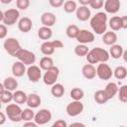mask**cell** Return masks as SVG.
I'll return each mask as SVG.
<instances>
[{
	"label": "cell",
	"mask_w": 127,
	"mask_h": 127,
	"mask_svg": "<svg viewBox=\"0 0 127 127\" xmlns=\"http://www.w3.org/2000/svg\"><path fill=\"white\" fill-rule=\"evenodd\" d=\"M89 24L92 31L97 35H102L107 30V15L105 12H98L91 16Z\"/></svg>",
	"instance_id": "1"
},
{
	"label": "cell",
	"mask_w": 127,
	"mask_h": 127,
	"mask_svg": "<svg viewBox=\"0 0 127 127\" xmlns=\"http://www.w3.org/2000/svg\"><path fill=\"white\" fill-rule=\"evenodd\" d=\"M85 57H86L87 63L91 64H95L99 63H106L110 58L109 53L105 49H102V48H93L89 50V52L87 53Z\"/></svg>",
	"instance_id": "2"
},
{
	"label": "cell",
	"mask_w": 127,
	"mask_h": 127,
	"mask_svg": "<svg viewBox=\"0 0 127 127\" xmlns=\"http://www.w3.org/2000/svg\"><path fill=\"white\" fill-rule=\"evenodd\" d=\"M22 108L17 103H8L5 108V114L9 120L12 122H20L22 121L21 118Z\"/></svg>",
	"instance_id": "3"
},
{
	"label": "cell",
	"mask_w": 127,
	"mask_h": 127,
	"mask_svg": "<svg viewBox=\"0 0 127 127\" xmlns=\"http://www.w3.org/2000/svg\"><path fill=\"white\" fill-rule=\"evenodd\" d=\"M60 75V68L56 65H53L52 67L45 70V73L43 74V81L46 85L52 86L54 83L57 82Z\"/></svg>",
	"instance_id": "4"
},
{
	"label": "cell",
	"mask_w": 127,
	"mask_h": 127,
	"mask_svg": "<svg viewBox=\"0 0 127 127\" xmlns=\"http://www.w3.org/2000/svg\"><path fill=\"white\" fill-rule=\"evenodd\" d=\"M64 47V43L60 40H54V41H45L41 45V52L45 56H51L55 53L56 49H60Z\"/></svg>",
	"instance_id": "5"
},
{
	"label": "cell",
	"mask_w": 127,
	"mask_h": 127,
	"mask_svg": "<svg viewBox=\"0 0 127 127\" xmlns=\"http://www.w3.org/2000/svg\"><path fill=\"white\" fill-rule=\"evenodd\" d=\"M15 58H17L18 61L22 62L25 65H31V64H35V62H36V55L33 52L23 49V48H21L18 51Z\"/></svg>",
	"instance_id": "6"
},
{
	"label": "cell",
	"mask_w": 127,
	"mask_h": 127,
	"mask_svg": "<svg viewBox=\"0 0 127 127\" xmlns=\"http://www.w3.org/2000/svg\"><path fill=\"white\" fill-rule=\"evenodd\" d=\"M4 50L12 57H15L18 51L22 48L20 42L16 38H7L3 43Z\"/></svg>",
	"instance_id": "7"
},
{
	"label": "cell",
	"mask_w": 127,
	"mask_h": 127,
	"mask_svg": "<svg viewBox=\"0 0 127 127\" xmlns=\"http://www.w3.org/2000/svg\"><path fill=\"white\" fill-rule=\"evenodd\" d=\"M20 18V12L16 8H11L8 9L4 12V17H3V24L6 26H12L18 22Z\"/></svg>",
	"instance_id": "8"
},
{
	"label": "cell",
	"mask_w": 127,
	"mask_h": 127,
	"mask_svg": "<svg viewBox=\"0 0 127 127\" xmlns=\"http://www.w3.org/2000/svg\"><path fill=\"white\" fill-rule=\"evenodd\" d=\"M96 75L102 80H108L113 76V70L106 63H99L96 66Z\"/></svg>",
	"instance_id": "9"
},
{
	"label": "cell",
	"mask_w": 127,
	"mask_h": 127,
	"mask_svg": "<svg viewBox=\"0 0 127 127\" xmlns=\"http://www.w3.org/2000/svg\"><path fill=\"white\" fill-rule=\"evenodd\" d=\"M83 109H84V106L80 100H72L65 107L66 114L70 117H75V116L81 114Z\"/></svg>",
	"instance_id": "10"
},
{
	"label": "cell",
	"mask_w": 127,
	"mask_h": 127,
	"mask_svg": "<svg viewBox=\"0 0 127 127\" xmlns=\"http://www.w3.org/2000/svg\"><path fill=\"white\" fill-rule=\"evenodd\" d=\"M52 112L49 109L43 108L40 109L37 113H35L34 116V121L37 123V125H46L52 120Z\"/></svg>",
	"instance_id": "11"
},
{
	"label": "cell",
	"mask_w": 127,
	"mask_h": 127,
	"mask_svg": "<svg viewBox=\"0 0 127 127\" xmlns=\"http://www.w3.org/2000/svg\"><path fill=\"white\" fill-rule=\"evenodd\" d=\"M26 74L28 76V79L32 82H38L42 77V69L40 66L31 64L26 69Z\"/></svg>",
	"instance_id": "12"
},
{
	"label": "cell",
	"mask_w": 127,
	"mask_h": 127,
	"mask_svg": "<svg viewBox=\"0 0 127 127\" xmlns=\"http://www.w3.org/2000/svg\"><path fill=\"white\" fill-rule=\"evenodd\" d=\"M75 39L79 44H84V45L90 44L94 41V34L88 30L81 29V30H79Z\"/></svg>",
	"instance_id": "13"
},
{
	"label": "cell",
	"mask_w": 127,
	"mask_h": 127,
	"mask_svg": "<svg viewBox=\"0 0 127 127\" xmlns=\"http://www.w3.org/2000/svg\"><path fill=\"white\" fill-rule=\"evenodd\" d=\"M103 7L106 13L109 14H116L121 7L120 0H105L103 3Z\"/></svg>",
	"instance_id": "14"
},
{
	"label": "cell",
	"mask_w": 127,
	"mask_h": 127,
	"mask_svg": "<svg viewBox=\"0 0 127 127\" xmlns=\"http://www.w3.org/2000/svg\"><path fill=\"white\" fill-rule=\"evenodd\" d=\"M75 16H76V18L79 21L84 22V21H87V20L90 19V17H91V11H90V9L87 6L80 5L75 10Z\"/></svg>",
	"instance_id": "15"
},
{
	"label": "cell",
	"mask_w": 127,
	"mask_h": 127,
	"mask_svg": "<svg viewBox=\"0 0 127 127\" xmlns=\"http://www.w3.org/2000/svg\"><path fill=\"white\" fill-rule=\"evenodd\" d=\"M56 22H57V18L55 14L52 12H44L41 15V23L43 24V26L52 27L56 24Z\"/></svg>",
	"instance_id": "16"
},
{
	"label": "cell",
	"mask_w": 127,
	"mask_h": 127,
	"mask_svg": "<svg viewBox=\"0 0 127 127\" xmlns=\"http://www.w3.org/2000/svg\"><path fill=\"white\" fill-rule=\"evenodd\" d=\"M33 28V23L32 20L28 17H23L18 20V29L22 33H28L32 30Z\"/></svg>",
	"instance_id": "17"
},
{
	"label": "cell",
	"mask_w": 127,
	"mask_h": 127,
	"mask_svg": "<svg viewBox=\"0 0 127 127\" xmlns=\"http://www.w3.org/2000/svg\"><path fill=\"white\" fill-rule=\"evenodd\" d=\"M26 65L18 61V62H15L13 64H12V67H11V70H12V73L15 77H21L23 76L25 73H26Z\"/></svg>",
	"instance_id": "18"
},
{
	"label": "cell",
	"mask_w": 127,
	"mask_h": 127,
	"mask_svg": "<svg viewBox=\"0 0 127 127\" xmlns=\"http://www.w3.org/2000/svg\"><path fill=\"white\" fill-rule=\"evenodd\" d=\"M81 73L86 79H93L96 76V67L94 64H86L81 68Z\"/></svg>",
	"instance_id": "19"
},
{
	"label": "cell",
	"mask_w": 127,
	"mask_h": 127,
	"mask_svg": "<svg viewBox=\"0 0 127 127\" xmlns=\"http://www.w3.org/2000/svg\"><path fill=\"white\" fill-rule=\"evenodd\" d=\"M42 102L41 96L37 93H30L27 95V100H26V104L28 105V107L30 108H37L40 106Z\"/></svg>",
	"instance_id": "20"
},
{
	"label": "cell",
	"mask_w": 127,
	"mask_h": 127,
	"mask_svg": "<svg viewBox=\"0 0 127 127\" xmlns=\"http://www.w3.org/2000/svg\"><path fill=\"white\" fill-rule=\"evenodd\" d=\"M117 34L114 31H106L102 34V42L107 46H112L117 42Z\"/></svg>",
	"instance_id": "21"
},
{
	"label": "cell",
	"mask_w": 127,
	"mask_h": 127,
	"mask_svg": "<svg viewBox=\"0 0 127 127\" xmlns=\"http://www.w3.org/2000/svg\"><path fill=\"white\" fill-rule=\"evenodd\" d=\"M103 90H104V92H105L107 98L110 100V99H112V98L117 94L118 85H117L115 82H112V81H111V82H108V83L106 84V86H105V88H104Z\"/></svg>",
	"instance_id": "22"
},
{
	"label": "cell",
	"mask_w": 127,
	"mask_h": 127,
	"mask_svg": "<svg viewBox=\"0 0 127 127\" xmlns=\"http://www.w3.org/2000/svg\"><path fill=\"white\" fill-rule=\"evenodd\" d=\"M4 88L10 91H15L18 87V80L16 79L15 76H8L4 79L3 81Z\"/></svg>",
	"instance_id": "23"
},
{
	"label": "cell",
	"mask_w": 127,
	"mask_h": 127,
	"mask_svg": "<svg viewBox=\"0 0 127 127\" xmlns=\"http://www.w3.org/2000/svg\"><path fill=\"white\" fill-rule=\"evenodd\" d=\"M124 50H123V47L121 45H118V44H114L112 46H110V49H109V56L115 60L117 59H120L122 57V54H123Z\"/></svg>",
	"instance_id": "24"
},
{
	"label": "cell",
	"mask_w": 127,
	"mask_h": 127,
	"mask_svg": "<svg viewBox=\"0 0 127 127\" xmlns=\"http://www.w3.org/2000/svg\"><path fill=\"white\" fill-rule=\"evenodd\" d=\"M38 37L41 39V40H44V41H48L52 38L53 36V31L51 29V27H46V26H42L41 28H39L38 30Z\"/></svg>",
	"instance_id": "25"
},
{
	"label": "cell",
	"mask_w": 127,
	"mask_h": 127,
	"mask_svg": "<svg viewBox=\"0 0 127 127\" xmlns=\"http://www.w3.org/2000/svg\"><path fill=\"white\" fill-rule=\"evenodd\" d=\"M64 91H65L64 86L62 83L56 82V83H54V84L52 85V87H51V93H52V95H53L54 97H56V98L62 97V96L64 94Z\"/></svg>",
	"instance_id": "26"
},
{
	"label": "cell",
	"mask_w": 127,
	"mask_h": 127,
	"mask_svg": "<svg viewBox=\"0 0 127 127\" xmlns=\"http://www.w3.org/2000/svg\"><path fill=\"white\" fill-rule=\"evenodd\" d=\"M27 93L23 90H15L13 92V101L19 105L26 103L27 100Z\"/></svg>",
	"instance_id": "27"
},
{
	"label": "cell",
	"mask_w": 127,
	"mask_h": 127,
	"mask_svg": "<svg viewBox=\"0 0 127 127\" xmlns=\"http://www.w3.org/2000/svg\"><path fill=\"white\" fill-rule=\"evenodd\" d=\"M107 26L110 27V29L114 32L116 31H119V30H122L121 28V17L119 16H113L109 19L108 23H107Z\"/></svg>",
	"instance_id": "28"
},
{
	"label": "cell",
	"mask_w": 127,
	"mask_h": 127,
	"mask_svg": "<svg viewBox=\"0 0 127 127\" xmlns=\"http://www.w3.org/2000/svg\"><path fill=\"white\" fill-rule=\"evenodd\" d=\"M94 100H95V102L96 103H98V104H105L109 99L107 98V96H106V94H105V92H104V90L103 89H99V90H96L95 92H94Z\"/></svg>",
	"instance_id": "29"
},
{
	"label": "cell",
	"mask_w": 127,
	"mask_h": 127,
	"mask_svg": "<svg viewBox=\"0 0 127 127\" xmlns=\"http://www.w3.org/2000/svg\"><path fill=\"white\" fill-rule=\"evenodd\" d=\"M53 65H55V64H54V61H53V59H52L51 57H49V56L43 57V58L40 60V67H41V69H43V70H46V69L52 67Z\"/></svg>",
	"instance_id": "30"
},
{
	"label": "cell",
	"mask_w": 127,
	"mask_h": 127,
	"mask_svg": "<svg viewBox=\"0 0 127 127\" xmlns=\"http://www.w3.org/2000/svg\"><path fill=\"white\" fill-rule=\"evenodd\" d=\"M113 75L117 79H124L127 76V68L123 65H118L113 70Z\"/></svg>",
	"instance_id": "31"
},
{
	"label": "cell",
	"mask_w": 127,
	"mask_h": 127,
	"mask_svg": "<svg viewBox=\"0 0 127 127\" xmlns=\"http://www.w3.org/2000/svg\"><path fill=\"white\" fill-rule=\"evenodd\" d=\"M78 32H79L78 27L76 25H73V24L68 25L66 27V29H65V35L69 39H75L77 34H78Z\"/></svg>",
	"instance_id": "32"
},
{
	"label": "cell",
	"mask_w": 127,
	"mask_h": 127,
	"mask_svg": "<svg viewBox=\"0 0 127 127\" xmlns=\"http://www.w3.org/2000/svg\"><path fill=\"white\" fill-rule=\"evenodd\" d=\"M63 6H64V12L65 13H68V14L75 12V10L77 8V4L73 0H66L65 2H64V5Z\"/></svg>",
	"instance_id": "33"
},
{
	"label": "cell",
	"mask_w": 127,
	"mask_h": 127,
	"mask_svg": "<svg viewBox=\"0 0 127 127\" xmlns=\"http://www.w3.org/2000/svg\"><path fill=\"white\" fill-rule=\"evenodd\" d=\"M89 52V49L87 48L86 45L84 44H78L74 47V54L78 57H85L87 55V53Z\"/></svg>",
	"instance_id": "34"
},
{
	"label": "cell",
	"mask_w": 127,
	"mask_h": 127,
	"mask_svg": "<svg viewBox=\"0 0 127 127\" xmlns=\"http://www.w3.org/2000/svg\"><path fill=\"white\" fill-rule=\"evenodd\" d=\"M69 95L72 100H81L84 96V91L79 87H73L70 90Z\"/></svg>",
	"instance_id": "35"
},
{
	"label": "cell",
	"mask_w": 127,
	"mask_h": 127,
	"mask_svg": "<svg viewBox=\"0 0 127 127\" xmlns=\"http://www.w3.org/2000/svg\"><path fill=\"white\" fill-rule=\"evenodd\" d=\"M34 116H35V112L33 110V108H25V109H22V112H21V118L23 121H30V120H33L34 119Z\"/></svg>",
	"instance_id": "36"
},
{
	"label": "cell",
	"mask_w": 127,
	"mask_h": 127,
	"mask_svg": "<svg viewBox=\"0 0 127 127\" xmlns=\"http://www.w3.org/2000/svg\"><path fill=\"white\" fill-rule=\"evenodd\" d=\"M0 99L2 101V103H10L13 100V91L4 89V91L0 94Z\"/></svg>",
	"instance_id": "37"
},
{
	"label": "cell",
	"mask_w": 127,
	"mask_h": 127,
	"mask_svg": "<svg viewBox=\"0 0 127 127\" xmlns=\"http://www.w3.org/2000/svg\"><path fill=\"white\" fill-rule=\"evenodd\" d=\"M118 96H119V100L122 103H126L127 102V85H122L120 88H118Z\"/></svg>",
	"instance_id": "38"
},
{
	"label": "cell",
	"mask_w": 127,
	"mask_h": 127,
	"mask_svg": "<svg viewBox=\"0 0 127 127\" xmlns=\"http://www.w3.org/2000/svg\"><path fill=\"white\" fill-rule=\"evenodd\" d=\"M16 6L19 10H27L30 6V0H16Z\"/></svg>",
	"instance_id": "39"
},
{
	"label": "cell",
	"mask_w": 127,
	"mask_h": 127,
	"mask_svg": "<svg viewBox=\"0 0 127 127\" xmlns=\"http://www.w3.org/2000/svg\"><path fill=\"white\" fill-rule=\"evenodd\" d=\"M103 3H104L103 0H91L89 3V6L94 10H98L103 7Z\"/></svg>",
	"instance_id": "40"
},
{
	"label": "cell",
	"mask_w": 127,
	"mask_h": 127,
	"mask_svg": "<svg viewBox=\"0 0 127 127\" xmlns=\"http://www.w3.org/2000/svg\"><path fill=\"white\" fill-rule=\"evenodd\" d=\"M64 0H49V3L54 8H60L64 5Z\"/></svg>",
	"instance_id": "41"
},
{
	"label": "cell",
	"mask_w": 127,
	"mask_h": 127,
	"mask_svg": "<svg viewBox=\"0 0 127 127\" xmlns=\"http://www.w3.org/2000/svg\"><path fill=\"white\" fill-rule=\"evenodd\" d=\"M7 26L4 24H0V39H5L7 36Z\"/></svg>",
	"instance_id": "42"
},
{
	"label": "cell",
	"mask_w": 127,
	"mask_h": 127,
	"mask_svg": "<svg viewBox=\"0 0 127 127\" xmlns=\"http://www.w3.org/2000/svg\"><path fill=\"white\" fill-rule=\"evenodd\" d=\"M54 127H67V123L63 120V119H58L54 124H53Z\"/></svg>",
	"instance_id": "43"
},
{
	"label": "cell",
	"mask_w": 127,
	"mask_h": 127,
	"mask_svg": "<svg viewBox=\"0 0 127 127\" xmlns=\"http://www.w3.org/2000/svg\"><path fill=\"white\" fill-rule=\"evenodd\" d=\"M121 28L123 30L127 29V16H122L121 17Z\"/></svg>",
	"instance_id": "44"
},
{
	"label": "cell",
	"mask_w": 127,
	"mask_h": 127,
	"mask_svg": "<svg viewBox=\"0 0 127 127\" xmlns=\"http://www.w3.org/2000/svg\"><path fill=\"white\" fill-rule=\"evenodd\" d=\"M6 119H7V116H6V114H5L4 112H1V111H0V125H3V124H5V122H6Z\"/></svg>",
	"instance_id": "45"
},
{
	"label": "cell",
	"mask_w": 127,
	"mask_h": 127,
	"mask_svg": "<svg viewBox=\"0 0 127 127\" xmlns=\"http://www.w3.org/2000/svg\"><path fill=\"white\" fill-rule=\"evenodd\" d=\"M28 126H30V127H37L38 125H37V123L34 121H32V120H30V121H25V123H24V127H28Z\"/></svg>",
	"instance_id": "46"
},
{
	"label": "cell",
	"mask_w": 127,
	"mask_h": 127,
	"mask_svg": "<svg viewBox=\"0 0 127 127\" xmlns=\"http://www.w3.org/2000/svg\"><path fill=\"white\" fill-rule=\"evenodd\" d=\"M90 1H91V0H78L79 4H80V5H83V6H88L89 3H90Z\"/></svg>",
	"instance_id": "47"
},
{
	"label": "cell",
	"mask_w": 127,
	"mask_h": 127,
	"mask_svg": "<svg viewBox=\"0 0 127 127\" xmlns=\"http://www.w3.org/2000/svg\"><path fill=\"white\" fill-rule=\"evenodd\" d=\"M70 126H84V124H82L80 122H75V123H71Z\"/></svg>",
	"instance_id": "48"
},
{
	"label": "cell",
	"mask_w": 127,
	"mask_h": 127,
	"mask_svg": "<svg viewBox=\"0 0 127 127\" xmlns=\"http://www.w3.org/2000/svg\"><path fill=\"white\" fill-rule=\"evenodd\" d=\"M0 2L2 3V4H10L11 2H12V0H0Z\"/></svg>",
	"instance_id": "49"
},
{
	"label": "cell",
	"mask_w": 127,
	"mask_h": 127,
	"mask_svg": "<svg viewBox=\"0 0 127 127\" xmlns=\"http://www.w3.org/2000/svg\"><path fill=\"white\" fill-rule=\"evenodd\" d=\"M4 89H5V88H4V85H3V83H1V82H0V94H1V93L4 91Z\"/></svg>",
	"instance_id": "50"
},
{
	"label": "cell",
	"mask_w": 127,
	"mask_h": 127,
	"mask_svg": "<svg viewBox=\"0 0 127 127\" xmlns=\"http://www.w3.org/2000/svg\"><path fill=\"white\" fill-rule=\"evenodd\" d=\"M3 17H4V12H2V11L0 10V22L3 21Z\"/></svg>",
	"instance_id": "51"
},
{
	"label": "cell",
	"mask_w": 127,
	"mask_h": 127,
	"mask_svg": "<svg viewBox=\"0 0 127 127\" xmlns=\"http://www.w3.org/2000/svg\"><path fill=\"white\" fill-rule=\"evenodd\" d=\"M1 107H2V101H1V99H0V110H1Z\"/></svg>",
	"instance_id": "52"
}]
</instances>
